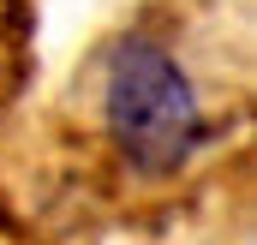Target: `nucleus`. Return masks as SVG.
<instances>
[{
	"mask_svg": "<svg viewBox=\"0 0 257 245\" xmlns=\"http://www.w3.org/2000/svg\"><path fill=\"white\" fill-rule=\"evenodd\" d=\"M102 120L132 174L168 180L203 144V96L156 36H126L102 72Z\"/></svg>",
	"mask_w": 257,
	"mask_h": 245,
	"instance_id": "nucleus-1",
	"label": "nucleus"
}]
</instances>
